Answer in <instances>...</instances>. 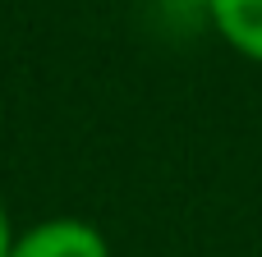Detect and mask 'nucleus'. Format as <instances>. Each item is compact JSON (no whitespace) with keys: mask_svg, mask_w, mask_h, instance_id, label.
<instances>
[{"mask_svg":"<svg viewBox=\"0 0 262 257\" xmlns=\"http://www.w3.org/2000/svg\"><path fill=\"white\" fill-rule=\"evenodd\" d=\"M14 221H9V207H5V198H0V257H9V248H14Z\"/></svg>","mask_w":262,"mask_h":257,"instance_id":"7ed1b4c3","label":"nucleus"},{"mask_svg":"<svg viewBox=\"0 0 262 257\" xmlns=\"http://www.w3.org/2000/svg\"><path fill=\"white\" fill-rule=\"evenodd\" d=\"M203 9L230 51L262 64V0H203Z\"/></svg>","mask_w":262,"mask_h":257,"instance_id":"f03ea898","label":"nucleus"},{"mask_svg":"<svg viewBox=\"0 0 262 257\" xmlns=\"http://www.w3.org/2000/svg\"><path fill=\"white\" fill-rule=\"evenodd\" d=\"M9 257H111V244L83 216H46L14 235Z\"/></svg>","mask_w":262,"mask_h":257,"instance_id":"f257e3e1","label":"nucleus"}]
</instances>
